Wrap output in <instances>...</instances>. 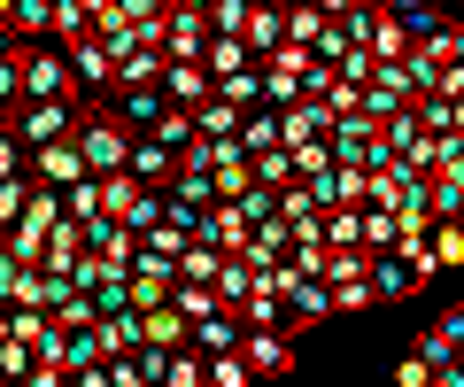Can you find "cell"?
Wrapping results in <instances>:
<instances>
[{"mask_svg": "<svg viewBox=\"0 0 464 387\" xmlns=\"http://www.w3.org/2000/svg\"><path fill=\"white\" fill-rule=\"evenodd\" d=\"M85 303H93V325H116V318H132V279H124V271H109V279H101L93 295H85Z\"/></svg>", "mask_w": 464, "mask_h": 387, "instance_id": "ac0fdd59", "label": "cell"}, {"mask_svg": "<svg viewBox=\"0 0 464 387\" xmlns=\"http://www.w3.org/2000/svg\"><path fill=\"white\" fill-rule=\"evenodd\" d=\"M372 303H380V295H372V279H348V286H333V318H364Z\"/></svg>", "mask_w": 464, "mask_h": 387, "instance_id": "d6a6232c", "label": "cell"}, {"mask_svg": "<svg viewBox=\"0 0 464 387\" xmlns=\"http://www.w3.org/2000/svg\"><path fill=\"white\" fill-rule=\"evenodd\" d=\"M387 24H395L411 47H433V39L449 32V16H441V8H426V0H387Z\"/></svg>", "mask_w": 464, "mask_h": 387, "instance_id": "30bf717a", "label": "cell"}, {"mask_svg": "<svg viewBox=\"0 0 464 387\" xmlns=\"http://www.w3.org/2000/svg\"><path fill=\"white\" fill-rule=\"evenodd\" d=\"M148 349H186V318L179 310H148Z\"/></svg>", "mask_w": 464, "mask_h": 387, "instance_id": "1f68e13d", "label": "cell"}, {"mask_svg": "<svg viewBox=\"0 0 464 387\" xmlns=\"http://www.w3.org/2000/svg\"><path fill=\"white\" fill-rule=\"evenodd\" d=\"M16 117H24V70H16V63H0V124L16 132Z\"/></svg>", "mask_w": 464, "mask_h": 387, "instance_id": "836d02e7", "label": "cell"}, {"mask_svg": "<svg viewBox=\"0 0 464 387\" xmlns=\"http://www.w3.org/2000/svg\"><path fill=\"white\" fill-rule=\"evenodd\" d=\"M0 380H8V387H24V380H32V349H16V341H0Z\"/></svg>", "mask_w": 464, "mask_h": 387, "instance_id": "74e56055", "label": "cell"}, {"mask_svg": "<svg viewBox=\"0 0 464 387\" xmlns=\"http://www.w3.org/2000/svg\"><path fill=\"white\" fill-rule=\"evenodd\" d=\"M433 271H464V233L457 225H433L426 256H418V279H433Z\"/></svg>", "mask_w": 464, "mask_h": 387, "instance_id": "e0dca14e", "label": "cell"}, {"mask_svg": "<svg viewBox=\"0 0 464 387\" xmlns=\"http://www.w3.org/2000/svg\"><path fill=\"white\" fill-rule=\"evenodd\" d=\"M248 295H256V271L240 264V256H225V271H217V303L240 318V310H248Z\"/></svg>", "mask_w": 464, "mask_h": 387, "instance_id": "d4e9b609", "label": "cell"}, {"mask_svg": "<svg viewBox=\"0 0 464 387\" xmlns=\"http://www.w3.org/2000/svg\"><path fill=\"white\" fill-rule=\"evenodd\" d=\"M32 186H47V194L85 186V155L70 148V140H63V148H39V155H32Z\"/></svg>", "mask_w": 464, "mask_h": 387, "instance_id": "52a82bcc", "label": "cell"}, {"mask_svg": "<svg viewBox=\"0 0 464 387\" xmlns=\"http://www.w3.org/2000/svg\"><path fill=\"white\" fill-rule=\"evenodd\" d=\"M240 47H248V63L264 70L271 54L286 47V8H248V39H240Z\"/></svg>", "mask_w": 464, "mask_h": 387, "instance_id": "4fadbf2b", "label": "cell"}, {"mask_svg": "<svg viewBox=\"0 0 464 387\" xmlns=\"http://www.w3.org/2000/svg\"><path fill=\"white\" fill-rule=\"evenodd\" d=\"M148 140H163V148H170V155H179V163H186V155H194V148H201V132H194V117H179V109H170V117H163V124H155V132H148Z\"/></svg>", "mask_w": 464, "mask_h": 387, "instance_id": "4dcf8cb0", "label": "cell"}, {"mask_svg": "<svg viewBox=\"0 0 464 387\" xmlns=\"http://www.w3.org/2000/svg\"><path fill=\"white\" fill-rule=\"evenodd\" d=\"M457 349H464V310H449V318H433L426 334L411 341V356H418L426 372H449V364H457Z\"/></svg>", "mask_w": 464, "mask_h": 387, "instance_id": "8992f818", "label": "cell"}, {"mask_svg": "<svg viewBox=\"0 0 464 387\" xmlns=\"http://www.w3.org/2000/svg\"><path fill=\"white\" fill-rule=\"evenodd\" d=\"M0 387H8V380H0Z\"/></svg>", "mask_w": 464, "mask_h": 387, "instance_id": "bcb514c9", "label": "cell"}, {"mask_svg": "<svg viewBox=\"0 0 464 387\" xmlns=\"http://www.w3.org/2000/svg\"><path fill=\"white\" fill-rule=\"evenodd\" d=\"M16 54H24V39L8 32V0H0V63H16Z\"/></svg>", "mask_w": 464, "mask_h": 387, "instance_id": "b9f144b4", "label": "cell"}, {"mask_svg": "<svg viewBox=\"0 0 464 387\" xmlns=\"http://www.w3.org/2000/svg\"><path fill=\"white\" fill-rule=\"evenodd\" d=\"M194 132L209 140V148H217V140H240V109H232V102H217V93H209V102L194 109Z\"/></svg>", "mask_w": 464, "mask_h": 387, "instance_id": "603a6c76", "label": "cell"}, {"mask_svg": "<svg viewBox=\"0 0 464 387\" xmlns=\"http://www.w3.org/2000/svg\"><path fill=\"white\" fill-rule=\"evenodd\" d=\"M0 132H8V124H0Z\"/></svg>", "mask_w": 464, "mask_h": 387, "instance_id": "f6af8a7d", "label": "cell"}, {"mask_svg": "<svg viewBox=\"0 0 464 387\" xmlns=\"http://www.w3.org/2000/svg\"><path fill=\"white\" fill-rule=\"evenodd\" d=\"M457 372H464V349H457Z\"/></svg>", "mask_w": 464, "mask_h": 387, "instance_id": "7bdbcfd3", "label": "cell"}, {"mask_svg": "<svg viewBox=\"0 0 464 387\" xmlns=\"http://www.w3.org/2000/svg\"><path fill=\"white\" fill-rule=\"evenodd\" d=\"M70 148L85 155V179H124V163H132V140H124V124H116L109 109H85Z\"/></svg>", "mask_w": 464, "mask_h": 387, "instance_id": "6da1fadb", "label": "cell"}, {"mask_svg": "<svg viewBox=\"0 0 464 387\" xmlns=\"http://www.w3.org/2000/svg\"><path fill=\"white\" fill-rule=\"evenodd\" d=\"M116 85H132V93H148V85H163V47H132L124 63H116Z\"/></svg>", "mask_w": 464, "mask_h": 387, "instance_id": "ffe728a7", "label": "cell"}, {"mask_svg": "<svg viewBox=\"0 0 464 387\" xmlns=\"http://www.w3.org/2000/svg\"><path fill=\"white\" fill-rule=\"evenodd\" d=\"M240 356H248L256 380H286V372H295V334H248Z\"/></svg>", "mask_w": 464, "mask_h": 387, "instance_id": "9c48e42d", "label": "cell"}, {"mask_svg": "<svg viewBox=\"0 0 464 387\" xmlns=\"http://www.w3.org/2000/svg\"><path fill=\"white\" fill-rule=\"evenodd\" d=\"M279 148H286V140H279V117H271V109L240 117V155H248V163H256V155H279Z\"/></svg>", "mask_w": 464, "mask_h": 387, "instance_id": "7402d4cb", "label": "cell"}, {"mask_svg": "<svg viewBox=\"0 0 464 387\" xmlns=\"http://www.w3.org/2000/svg\"><path fill=\"white\" fill-rule=\"evenodd\" d=\"M32 170V155H24V140L16 132H0V179H24Z\"/></svg>", "mask_w": 464, "mask_h": 387, "instance_id": "f35d334b", "label": "cell"}, {"mask_svg": "<svg viewBox=\"0 0 464 387\" xmlns=\"http://www.w3.org/2000/svg\"><path fill=\"white\" fill-rule=\"evenodd\" d=\"M325 256H364V209H325Z\"/></svg>", "mask_w": 464, "mask_h": 387, "instance_id": "d6986e66", "label": "cell"}, {"mask_svg": "<svg viewBox=\"0 0 464 387\" xmlns=\"http://www.w3.org/2000/svg\"><path fill=\"white\" fill-rule=\"evenodd\" d=\"M116 225H124V233H132V240H148L155 225H163V194H148V186H140V194H132V209H124V218H116Z\"/></svg>", "mask_w": 464, "mask_h": 387, "instance_id": "f546056e", "label": "cell"}, {"mask_svg": "<svg viewBox=\"0 0 464 387\" xmlns=\"http://www.w3.org/2000/svg\"><path fill=\"white\" fill-rule=\"evenodd\" d=\"M93 39V0H54V47Z\"/></svg>", "mask_w": 464, "mask_h": 387, "instance_id": "cb8c5ba5", "label": "cell"}, {"mask_svg": "<svg viewBox=\"0 0 464 387\" xmlns=\"http://www.w3.org/2000/svg\"><path fill=\"white\" fill-rule=\"evenodd\" d=\"M248 186H256V170H248V163H225V170H217V202H240Z\"/></svg>", "mask_w": 464, "mask_h": 387, "instance_id": "8d00e7d4", "label": "cell"}, {"mask_svg": "<svg viewBox=\"0 0 464 387\" xmlns=\"http://www.w3.org/2000/svg\"><path fill=\"white\" fill-rule=\"evenodd\" d=\"M217 271H225V256H217V248H201V240L179 256V286H217Z\"/></svg>", "mask_w": 464, "mask_h": 387, "instance_id": "83f0119b", "label": "cell"}, {"mask_svg": "<svg viewBox=\"0 0 464 387\" xmlns=\"http://www.w3.org/2000/svg\"><path fill=\"white\" fill-rule=\"evenodd\" d=\"M78 117H85L78 102H32V109L16 117V140H24V155H39V148H63V140H78Z\"/></svg>", "mask_w": 464, "mask_h": 387, "instance_id": "3957f363", "label": "cell"}, {"mask_svg": "<svg viewBox=\"0 0 464 387\" xmlns=\"http://www.w3.org/2000/svg\"><path fill=\"white\" fill-rule=\"evenodd\" d=\"M418 286H426V279H418L411 256H372V295H380V303H411Z\"/></svg>", "mask_w": 464, "mask_h": 387, "instance_id": "8fae6325", "label": "cell"}, {"mask_svg": "<svg viewBox=\"0 0 464 387\" xmlns=\"http://www.w3.org/2000/svg\"><path fill=\"white\" fill-rule=\"evenodd\" d=\"M201 70H209V85H232L240 70H256V63H248V47H240V39H209V54H201Z\"/></svg>", "mask_w": 464, "mask_h": 387, "instance_id": "44dd1931", "label": "cell"}, {"mask_svg": "<svg viewBox=\"0 0 464 387\" xmlns=\"http://www.w3.org/2000/svg\"><path fill=\"white\" fill-rule=\"evenodd\" d=\"M163 387H209V364H201L194 349H179V356H170V380H163Z\"/></svg>", "mask_w": 464, "mask_h": 387, "instance_id": "d590c367", "label": "cell"}, {"mask_svg": "<svg viewBox=\"0 0 464 387\" xmlns=\"http://www.w3.org/2000/svg\"><path fill=\"white\" fill-rule=\"evenodd\" d=\"M8 32H16L24 47L54 39V0H8Z\"/></svg>", "mask_w": 464, "mask_h": 387, "instance_id": "2e32d148", "label": "cell"}, {"mask_svg": "<svg viewBox=\"0 0 464 387\" xmlns=\"http://www.w3.org/2000/svg\"><path fill=\"white\" fill-rule=\"evenodd\" d=\"M317 32H325V0H302V8H286V47H317Z\"/></svg>", "mask_w": 464, "mask_h": 387, "instance_id": "4316f807", "label": "cell"}, {"mask_svg": "<svg viewBox=\"0 0 464 387\" xmlns=\"http://www.w3.org/2000/svg\"><path fill=\"white\" fill-rule=\"evenodd\" d=\"M16 70H24V109H32V102H78V93H70V63H63V47H24Z\"/></svg>", "mask_w": 464, "mask_h": 387, "instance_id": "277c9868", "label": "cell"}, {"mask_svg": "<svg viewBox=\"0 0 464 387\" xmlns=\"http://www.w3.org/2000/svg\"><path fill=\"white\" fill-rule=\"evenodd\" d=\"M240 341H248V325L232 318V310H217L209 325H194V334H186V349H194L201 364H209V356H232V349H240Z\"/></svg>", "mask_w": 464, "mask_h": 387, "instance_id": "7c38bea8", "label": "cell"}, {"mask_svg": "<svg viewBox=\"0 0 464 387\" xmlns=\"http://www.w3.org/2000/svg\"><path fill=\"white\" fill-rule=\"evenodd\" d=\"M101 380H109V387H148V372H140L132 356H116V364H101Z\"/></svg>", "mask_w": 464, "mask_h": 387, "instance_id": "ab89813d", "label": "cell"}, {"mask_svg": "<svg viewBox=\"0 0 464 387\" xmlns=\"http://www.w3.org/2000/svg\"><path fill=\"white\" fill-rule=\"evenodd\" d=\"M248 8L256 0H209V39H248Z\"/></svg>", "mask_w": 464, "mask_h": 387, "instance_id": "f1b7e54d", "label": "cell"}, {"mask_svg": "<svg viewBox=\"0 0 464 387\" xmlns=\"http://www.w3.org/2000/svg\"><path fill=\"white\" fill-rule=\"evenodd\" d=\"M457 233H464V218H457Z\"/></svg>", "mask_w": 464, "mask_h": 387, "instance_id": "ee69618b", "label": "cell"}, {"mask_svg": "<svg viewBox=\"0 0 464 387\" xmlns=\"http://www.w3.org/2000/svg\"><path fill=\"white\" fill-rule=\"evenodd\" d=\"M124 179L148 186V194H163V186L179 179V155H170L163 140H132V163H124Z\"/></svg>", "mask_w": 464, "mask_h": 387, "instance_id": "ba28073f", "label": "cell"}, {"mask_svg": "<svg viewBox=\"0 0 464 387\" xmlns=\"http://www.w3.org/2000/svg\"><path fill=\"white\" fill-rule=\"evenodd\" d=\"M201 54H209V8L163 0V70H201Z\"/></svg>", "mask_w": 464, "mask_h": 387, "instance_id": "7a4b0ae2", "label": "cell"}, {"mask_svg": "<svg viewBox=\"0 0 464 387\" xmlns=\"http://www.w3.org/2000/svg\"><path fill=\"white\" fill-rule=\"evenodd\" d=\"M170 310H179V318H186V334H194V325H209L225 303H217V286H179V295H170Z\"/></svg>", "mask_w": 464, "mask_h": 387, "instance_id": "484cf974", "label": "cell"}, {"mask_svg": "<svg viewBox=\"0 0 464 387\" xmlns=\"http://www.w3.org/2000/svg\"><path fill=\"white\" fill-rule=\"evenodd\" d=\"M85 264V233H78V225H54V233H47V256H39V271H54V279H70V271H78Z\"/></svg>", "mask_w": 464, "mask_h": 387, "instance_id": "9a60e30c", "label": "cell"}, {"mask_svg": "<svg viewBox=\"0 0 464 387\" xmlns=\"http://www.w3.org/2000/svg\"><path fill=\"white\" fill-rule=\"evenodd\" d=\"M279 303H286V334H310V325H325L333 318V286L325 279H295V271H286V295H279Z\"/></svg>", "mask_w": 464, "mask_h": 387, "instance_id": "5b68a950", "label": "cell"}, {"mask_svg": "<svg viewBox=\"0 0 464 387\" xmlns=\"http://www.w3.org/2000/svg\"><path fill=\"white\" fill-rule=\"evenodd\" d=\"M209 387H256L248 356H240V349H232V356H209Z\"/></svg>", "mask_w": 464, "mask_h": 387, "instance_id": "e575fe53", "label": "cell"}, {"mask_svg": "<svg viewBox=\"0 0 464 387\" xmlns=\"http://www.w3.org/2000/svg\"><path fill=\"white\" fill-rule=\"evenodd\" d=\"M426 209H433V225H457L464 218V163H449V170L426 179Z\"/></svg>", "mask_w": 464, "mask_h": 387, "instance_id": "5bb4252c", "label": "cell"}, {"mask_svg": "<svg viewBox=\"0 0 464 387\" xmlns=\"http://www.w3.org/2000/svg\"><path fill=\"white\" fill-rule=\"evenodd\" d=\"M395 387H433V372L418 364V356H402V364H395Z\"/></svg>", "mask_w": 464, "mask_h": 387, "instance_id": "60d3db41", "label": "cell"}]
</instances>
